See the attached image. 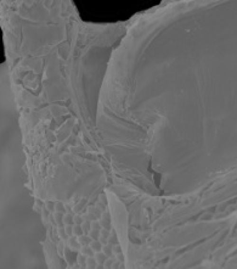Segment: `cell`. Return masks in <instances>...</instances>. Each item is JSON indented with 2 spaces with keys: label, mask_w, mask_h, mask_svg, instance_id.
Here are the masks:
<instances>
[{
  "label": "cell",
  "mask_w": 237,
  "mask_h": 269,
  "mask_svg": "<svg viewBox=\"0 0 237 269\" xmlns=\"http://www.w3.org/2000/svg\"><path fill=\"white\" fill-rule=\"evenodd\" d=\"M53 216L57 226H58V227L64 226V214L55 212V213L54 214Z\"/></svg>",
  "instance_id": "cell-4"
},
{
  "label": "cell",
  "mask_w": 237,
  "mask_h": 269,
  "mask_svg": "<svg viewBox=\"0 0 237 269\" xmlns=\"http://www.w3.org/2000/svg\"><path fill=\"white\" fill-rule=\"evenodd\" d=\"M58 233L60 237L64 240H66V239H68L69 236L66 235L65 231V228L64 226H60L58 227Z\"/></svg>",
  "instance_id": "cell-14"
},
{
  "label": "cell",
  "mask_w": 237,
  "mask_h": 269,
  "mask_svg": "<svg viewBox=\"0 0 237 269\" xmlns=\"http://www.w3.org/2000/svg\"><path fill=\"white\" fill-rule=\"evenodd\" d=\"M65 206L66 210V213L71 214L72 215L74 214V212L73 211V209H72L71 208L70 206L68 205H65Z\"/></svg>",
  "instance_id": "cell-23"
},
{
  "label": "cell",
  "mask_w": 237,
  "mask_h": 269,
  "mask_svg": "<svg viewBox=\"0 0 237 269\" xmlns=\"http://www.w3.org/2000/svg\"><path fill=\"white\" fill-rule=\"evenodd\" d=\"M86 256L82 253L78 255L77 262L78 264L82 267L85 268L86 266V262L87 258Z\"/></svg>",
  "instance_id": "cell-7"
},
{
  "label": "cell",
  "mask_w": 237,
  "mask_h": 269,
  "mask_svg": "<svg viewBox=\"0 0 237 269\" xmlns=\"http://www.w3.org/2000/svg\"><path fill=\"white\" fill-rule=\"evenodd\" d=\"M64 228H65V232L68 236L70 237L73 235V226H72V225H66V226H64Z\"/></svg>",
  "instance_id": "cell-20"
},
{
  "label": "cell",
  "mask_w": 237,
  "mask_h": 269,
  "mask_svg": "<svg viewBox=\"0 0 237 269\" xmlns=\"http://www.w3.org/2000/svg\"><path fill=\"white\" fill-rule=\"evenodd\" d=\"M82 218L84 221H88V222H93L97 220V217L95 215L90 213L84 214L82 216Z\"/></svg>",
  "instance_id": "cell-12"
},
{
  "label": "cell",
  "mask_w": 237,
  "mask_h": 269,
  "mask_svg": "<svg viewBox=\"0 0 237 269\" xmlns=\"http://www.w3.org/2000/svg\"><path fill=\"white\" fill-rule=\"evenodd\" d=\"M55 211L56 212L61 213L64 214L66 213L65 206L61 202H58L55 204Z\"/></svg>",
  "instance_id": "cell-11"
},
{
  "label": "cell",
  "mask_w": 237,
  "mask_h": 269,
  "mask_svg": "<svg viewBox=\"0 0 237 269\" xmlns=\"http://www.w3.org/2000/svg\"><path fill=\"white\" fill-rule=\"evenodd\" d=\"M91 229H96V230H99L100 228L99 224L97 222H95V221H93L91 223Z\"/></svg>",
  "instance_id": "cell-22"
},
{
  "label": "cell",
  "mask_w": 237,
  "mask_h": 269,
  "mask_svg": "<svg viewBox=\"0 0 237 269\" xmlns=\"http://www.w3.org/2000/svg\"><path fill=\"white\" fill-rule=\"evenodd\" d=\"M73 215L69 213L65 214V215H64L63 223L64 225H73L74 224Z\"/></svg>",
  "instance_id": "cell-6"
},
{
  "label": "cell",
  "mask_w": 237,
  "mask_h": 269,
  "mask_svg": "<svg viewBox=\"0 0 237 269\" xmlns=\"http://www.w3.org/2000/svg\"><path fill=\"white\" fill-rule=\"evenodd\" d=\"M68 246L70 248L74 250H80L81 245L78 241L77 236L73 235L68 238Z\"/></svg>",
  "instance_id": "cell-2"
},
{
  "label": "cell",
  "mask_w": 237,
  "mask_h": 269,
  "mask_svg": "<svg viewBox=\"0 0 237 269\" xmlns=\"http://www.w3.org/2000/svg\"><path fill=\"white\" fill-rule=\"evenodd\" d=\"M74 222L75 225H81L85 221L82 218L78 215H75L73 217Z\"/></svg>",
  "instance_id": "cell-17"
},
{
  "label": "cell",
  "mask_w": 237,
  "mask_h": 269,
  "mask_svg": "<svg viewBox=\"0 0 237 269\" xmlns=\"http://www.w3.org/2000/svg\"><path fill=\"white\" fill-rule=\"evenodd\" d=\"M64 253L66 262L70 265H73L76 263L78 255L77 252L72 251L69 247H66L65 248Z\"/></svg>",
  "instance_id": "cell-1"
},
{
  "label": "cell",
  "mask_w": 237,
  "mask_h": 269,
  "mask_svg": "<svg viewBox=\"0 0 237 269\" xmlns=\"http://www.w3.org/2000/svg\"><path fill=\"white\" fill-rule=\"evenodd\" d=\"M89 246L92 248V250L95 252H99L101 250V244L99 242H97V241H92L89 244Z\"/></svg>",
  "instance_id": "cell-13"
},
{
  "label": "cell",
  "mask_w": 237,
  "mask_h": 269,
  "mask_svg": "<svg viewBox=\"0 0 237 269\" xmlns=\"http://www.w3.org/2000/svg\"><path fill=\"white\" fill-rule=\"evenodd\" d=\"M55 204L52 201H48L46 203V208L50 212H53L55 210Z\"/></svg>",
  "instance_id": "cell-19"
},
{
  "label": "cell",
  "mask_w": 237,
  "mask_h": 269,
  "mask_svg": "<svg viewBox=\"0 0 237 269\" xmlns=\"http://www.w3.org/2000/svg\"><path fill=\"white\" fill-rule=\"evenodd\" d=\"M83 233L80 225H75L73 226V235L76 236L83 235Z\"/></svg>",
  "instance_id": "cell-8"
},
{
  "label": "cell",
  "mask_w": 237,
  "mask_h": 269,
  "mask_svg": "<svg viewBox=\"0 0 237 269\" xmlns=\"http://www.w3.org/2000/svg\"><path fill=\"white\" fill-rule=\"evenodd\" d=\"M86 267L89 269L95 268V260L92 257H89L87 258L86 262Z\"/></svg>",
  "instance_id": "cell-15"
},
{
  "label": "cell",
  "mask_w": 237,
  "mask_h": 269,
  "mask_svg": "<svg viewBox=\"0 0 237 269\" xmlns=\"http://www.w3.org/2000/svg\"><path fill=\"white\" fill-rule=\"evenodd\" d=\"M81 253L89 257H93L94 255L93 251L92 248L88 245L82 246L80 249Z\"/></svg>",
  "instance_id": "cell-5"
},
{
  "label": "cell",
  "mask_w": 237,
  "mask_h": 269,
  "mask_svg": "<svg viewBox=\"0 0 237 269\" xmlns=\"http://www.w3.org/2000/svg\"><path fill=\"white\" fill-rule=\"evenodd\" d=\"M88 212L95 215L97 218L99 217V210L95 207L92 206L88 207Z\"/></svg>",
  "instance_id": "cell-18"
},
{
  "label": "cell",
  "mask_w": 237,
  "mask_h": 269,
  "mask_svg": "<svg viewBox=\"0 0 237 269\" xmlns=\"http://www.w3.org/2000/svg\"><path fill=\"white\" fill-rule=\"evenodd\" d=\"M96 258H97V261L100 263H103L105 258L104 257V255L102 253H97L96 255Z\"/></svg>",
  "instance_id": "cell-21"
},
{
  "label": "cell",
  "mask_w": 237,
  "mask_h": 269,
  "mask_svg": "<svg viewBox=\"0 0 237 269\" xmlns=\"http://www.w3.org/2000/svg\"><path fill=\"white\" fill-rule=\"evenodd\" d=\"M82 230L83 231V234L85 235H88L89 231L91 230L90 222L85 221L81 225Z\"/></svg>",
  "instance_id": "cell-10"
},
{
  "label": "cell",
  "mask_w": 237,
  "mask_h": 269,
  "mask_svg": "<svg viewBox=\"0 0 237 269\" xmlns=\"http://www.w3.org/2000/svg\"><path fill=\"white\" fill-rule=\"evenodd\" d=\"M85 203H86L85 199H83L81 200L79 202V203H78L77 205H75L73 208V211L74 212V213L77 214L79 213V212H80L81 210L83 208V207L85 206Z\"/></svg>",
  "instance_id": "cell-9"
},
{
  "label": "cell",
  "mask_w": 237,
  "mask_h": 269,
  "mask_svg": "<svg viewBox=\"0 0 237 269\" xmlns=\"http://www.w3.org/2000/svg\"><path fill=\"white\" fill-rule=\"evenodd\" d=\"M87 235H88L83 234L80 236H78V241L81 245V246L88 245L91 242H92V239Z\"/></svg>",
  "instance_id": "cell-3"
},
{
  "label": "cell",
  "mask_w": 237,
  "mask_h": 269,
  "mask_svg": "<svg viewBox=\"0 0 237 269\" xmlns=\"http://www.w3.org/2000/svg\"><path fill=\"white\" fill-rule=\"evenodd\" d=\"M99 231L98 230L96 229H91V230L89 231L88 233V236L92 239L93 240H97L98 239V236H99Z\"/></svg>",
  "instance_id": "cell-16"
}]
</instances>
